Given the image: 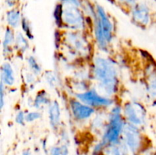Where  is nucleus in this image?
<instances>
[{"label": "nucleus", "mask_w": 156, "mask_h": 155, "mask_svg": "<svg viewBox=\"0 0 156 155\" xmlns=\"http://www.w3.org/2000/svg\"><path fill=\"white\" fill-rule=\"evenodd\" d=\"M94 78L108 94H113L118 88L117 70L111 60L103 57H96L93 68Z\"/></svg>", "instance_id": "f257e3e1"}, {"label": "nucleus", "mask_w": 156, "mask_h": 155, "mask_svg": "<svg viewBox=\"0 0 156 155\" xmlns=\"http://www.w3.org/2000/svg\"><path fill=\"white\" fill-rule=\"evenodd\" d=\"M62 7V24L72 30H82L85 18L81 9V0H59Z\"/></svg>", "instance_id": "f03ea898"}, {"label": "nucleus", "mask_w": 156, "mask_h": 155, "mask_svg": "<svg viewBox=\"0 0 156 155\" xmlns=\"http://www.w3.org/2000/svg\"><path fill=\"white\" fill-rule=\"evenodd\" d=\"M123 115L120 106H116L111 110L109 116V124L107 126L102 141L100 144L104 147L119 142V138L123 130Z\"/></svg>", "instance_id": "7ed1b4c3"}, {"label": "nucleus", "mask_w": 156, "mask_h": 155, "mask_svg": "<svg viewBox=\"0 0 156 155\" xmlns=\"http://www.w3.org/2000/svg\"><path fill=\"white\" fill-rule=\"evenodd\" d=\"M123 114L129 123L138 127L146 122L147 112L142 103L133 101L124 105Z\"/></svg>", "instance_id": "20e7f679"}, {"label": "nucleus", "mask_w": 156, "mask_h": 155, "mask_svg": "<svg viewBox=\"0 0 156 155\" xmlns=\"http://www.w3.org/2000/svg\"><path fill=\"white\" fill-rule=\"evenodd\" d=\"M123 135L128 148L133 153H136L142 145V137L138 127L130 123L124 124Z\"/></svg>", "instance_id": "39448f33"}, {"label": "nucleus", "mask_w": 156, "mask_h": 155, "mask_svg": "<svg viewBox=\"0 0 156 155\" xmlns=\"http://www.w3.org/2000/svg\"><path fill=\"white\" fill-rule=\"evenodd\" d=\"M81 102L91 107H107L111 106L112 100L110 98L100 95L95 90H90L76 94Z\"/></svg>", "instance_id": "423d86ee"}, {"label": "nucleus", "mask_w": 156, "mask_h": 155, "mask_svg": "<svg viewBox=\"0 0 156 155\" xmlns=\"http://www.w3.org/2000/svg\"><path fill=\"white\" fill-rule=\"evenodd\" d=\"M133 19L136 24L141 26H146L151 21L150 9L144 3H136L131 9Z\"/></svg>", "instance_id": "0eeeda50"}, {"label": "nucleus", "mask_w": 156, "mask_h": 155, "mask_svg": "<svg viewBox=\"0 0 156 155\" xmlns=\"http://www.w3.org/2000/svg\"><path fill=\"white\" fill-rule=\"evenodd\" d=\"M70 109L73 115L77 120L88 119L95 112L93 107L85 104L80 100H73L70 102Z\"/></svg>", "instance_id": "6e6552de"}, {"label": "nucleus", "mask_w": 156, "mask_h": 155, "mask_svg": "<svg viewBox=\"0 0 156 155\" xmlns=\"http://www.w3.org/2000/svg\"><path fill=\"white\" fill-rule=\"evenodd\" d=\"M96 16L99 20L102 30L105 33V38L109 43L113 38V25L108 18V15L105 12V9L100 5H97L96 8Z\"/></svg>", "instance_id": "1a4fd4ad"}, {"label": "nucleus", "mask_w": 156, "mask_h": 155, "mask_svg": "<svg viewBox=\"0 0 156 155\" xmlns=\"http://www.w3.org/2000/svg\"><path fill=\"white\" fill-rule=\"evenodd\" d=\"M48 113L50 126L54 130H56L59 128V124H60L61 119L60 107H59V103L56 100H55L50 104Z\"/></svg>", "instance_id": "9d476101"}, {"label": "nucleus", "mask_w": 156, "mask_h": 155, "mask_svg": "<svg viewBox=\"0 0 156 155\" xmlns=\"http://www.w3.org/2000/svg\"><path fill=\"white\" fill-rule=\"evenodd\" d=\"M2 82L6 86H12L15 82V74L12 65L9 62L2 64L1 68Z\"/></svg>", "instance_id": "9b49d317"}, {"label": "nucleus", "mask_w": 156, "mask_h": 155, "mask_svg": "<svg viewBox=\"0 0 156 155\" xmlns=\"http://www.w3.org/2000/svg\"><path fill=\"white\" fill-rule=\"evenodd\" d=\"M6 21H7L8 24L12 28H15L18 27L20 24H21V21H22V17H21L20 11L15 9L9 10L6 13Z\"/></svg>", "instance_id": "f8f14e48"}, {"label": "nucleus", "mask_w": 156, "mask_h": 155, "mask_svg": "<svg viewBox=\"0 0 156 155\" xmlns=\"http://www.w3.org/2000/svg\"><path fill=\"white\" fill-rule=\"evenodd\" d=\"M104 150L105 155H127L126 147L119 142L106 146Z\"/></svg>", "instance_id": "ddd939ff"}, {"label": "nucleus", "mask_w": 156, "mask_h": 155, "mask_svg": "<svg viewBox=\"0 0 156 155\" xmlns=\"http://www.w3.org/2000/svg\"><path fill=\"white\" fill-rule=\"evenodd\" d=\"M15 43V36H14L13 30L8 27L5 32L4 40H3V51L4 53H8L11 50V46Z\"/></svg>", "instance_id": "4468645a"}, {"label": "nucleus", "mask_w": 156, "mask_h": 155, "mask_svg": "<svg viewBox=\"0 0 156 155\" xmlns=\"http://www.w3.org/2000/svg\"><path fill=\"white\" fill-rule=\"evenodd\" d=\"M50 103V97L48 94L45 91H41L36 95L34 100V106L37 109H40L41 106H44Z\"/></svg>", "instance_id": "2eb2a0df"}, {"label": "nucleus", "mask_w": 156, "mask_h": 155, "mask_svg": "<svg viewBox=\"0 0 156 155\" xmlns=\"http://www.w3.org/2000/svg\"><path fill=\"white\" fill-rule=\"evenodd\" d=\"M147 90L152 98L156 100V70L152 69L149 74Z\"/></svg>", "instance_id": "dca6fc26"}, {"label": "nucleus", "mask_w": 156, "mask_h": 155, "mask_svg": "<svg viewBox=\"0 0 156 155\" xmlns=\"http://www.w3.org/2000/svg\"><path fill=\"white\" fill-rule=\"evenodd\" d=\"M68 40L71 43L72 45H74L75 50H77L79 52H82L83 50H85V40L82 36L79 35L72 33L70 36L68 37Z\"/></svg>", "instance_id": "f3484780"}, {"label": "nucleus", "mask_w": 156, "mask_h": 155, "mask_svg": "<svg viewBox=\"0 0 156 155\" xmlns=\"http://www.w3.org/2000/svg\"><path fill=\"white\" fill-rule=\"evenodd\" d=\"M15 45L18 50L22 53L25 52L28 48V42L25 39L24 35L20 33H18V35L15 36Z\"/></svg>", "instance_id": "a211bd4d"}, {"label": "nucleus", "mask_w": 156, "mask_h": 155, "mask_svg": "<svg viewBox=\"0 0 156 155\" xmlns=\"http://www.w3.org/2000/svg\"><path fill=\"white\" fill-rule=\"evenodd\" d=\"M27 63L30 70L34 73L35 74H39L41 72V67L37 62V59L34 56H30L27 59Z\"/></svg>", "instance_id": "6ab92c4d"}, {"label": "nucleus", "mask_w": 156, "mask_h": 155, "mask_svg": "<svg viewBox=\"0 0 156 155\" xmlns=\"http://www.w3.org/2000/svg\"><path fill=\"white\" fill-rule=\"evenodd\" d=\"M69 149L66 145L53 147L50 149V155H68Z\"/></svg>", "instance_id": "aec40b11"}, {"label": "nucleus", "mask_w": 156, "mask_h": 155, "mask_svg": "<svg viewBox=\"0 0 156 155\" xmlns=\"http://www.w3.org/2000/svg\"><path fill=\"white\" fill-rule=\"evenodd\" d=\"M54 19L56 21V25L59 27H62V7L60 3L56 5V9L54 10Z\"/></svg>", "instance_id": "412c9836"}, {"label": "nucleus", "mask_w": 156, "mask_h": 155, "mask_svg": "<svg viewBox=\"0 0 156 155\" xmlns=\"http://www.w3.org/2000/svg\"><path fill=\"white\" fill-rule=\"evenodd\" d=\"M21 24L26 36H27L29 39H33V33H32L31 27H30V23H29V21H27V20L25 18H22V21H21Z\"/></svg>", "instance_id": "4be33fe9"}, {"label": "nucleus", "mask_w": 156, "mask_h": 155, "mask_svg": "<svg viewBox=\"0 0 156 155\" xmlns=\"http://www.w3.org/2000/svg\"><path fill=\"white\" fill-rule=\"evenodd\" d=\"M41 117V114L39 112H30L25 115V119L27 122H32L36 120L39 119Z\"/></svg>", "instance_id": "5701e85b"}, {"label": "nucleus", "mask_w": 156, "mask_h": 155, "mask_svg": "<svg viewBox=\"0 0 156 155\" xmlns=\"http://www.w3.org/2000/svg\"><path fill=\"white\" fill-rule=\"evenodd\" d=\"M111 1L114 2L120 5L129 7L131 9L136 4V0H111Z\"/></svg>", "instance_id": "b1692460"}, {"label": "nucleus", "mask_w": 156, "mask_h": 155, "mask_svg": "<svg viewBox=\"0 0 156 155\" xmlns=\"http://www.w3.org/2000/svg\"><path fill=\"white\" fill-rule=\"evenodd\" d=\"M15 121L18 124L23 126L24 124V122H26L25 119V115L24 114V112L22 111H19V112L17 113L16 116H15Z\"/></svg>", "instance_id": "393cba45"}, {"label": "nucleus", "mask_w": 156, "mask_h": 155, "mask_svg": "<svg viewBox=\"0 0 156 155\" xmlns=\"http://www.w3.org/2000/svg\"><path fill=\"white\" fill-rule=\"evenodd\" d=\"M4 84H3V82H1V87H0V107H1V109H2L3 106H4Z\"/></svg>", "instance_id": "a878e982"}, {"label": "nucleus", "mask_w": 156, "mask_h": 155, "mask_svg": "<svg viewBox=\"0 0 156 155\" xmlns=\"http://www.w3.org/2000/svg\"><path fill=\"white\" fill-rule=\"evenodd\" d=\"M46 78H47V82L50 84V85H51V86H55V84H56V78L53 74H51V73H50V74H49L48 73Z\"/></svg>", "instance_id": "bb28decb"}, {"label": "nucleus", "mask_w": 156, "mask_h": 155, "mask_svg": "<svg viewBox=\"0 0 156 155\" xmlns=\"http://www.w3.org/2000/svg\"><path fill=\"white\" fill-rule=\"evenodd\" d=\"M17 2H18V0H5V2L7 3V5L9 7H13V6H15Z\"/></svg>", "instance_id": "cd10ccee"}, {"label": "nucleus", "mask_w": 156, "mask_h": 155, "mask_svg": "<svg viewBox=\"0 0 156 155\" xmlns=\"http://www.w3.org/2000/svg\"><path fill=\"white\" fill-rule=\"evenodd\" d=\"M22 155H30V152L28 150H26L23 152Z\"/></svg>", "instance_id": "c85d7f7f"}, {"label": "nucleus", "mask_w": 156, "mask_h": 155, "mask_svg": "<svg viewBox=\"0 0 156 155\" xmlns=\"http://www.w3.org/2000/svg\"><path fill=\"white\" fill-rule=\"evenodd\" d=\"M155 155H156V154H155Z\"/></svg>", "instance_id": "c756f323"}]
</instances>
